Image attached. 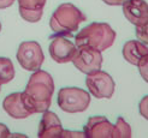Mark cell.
Listing matches in <instances>:
<instances>
[{"mask_svg": "<svg viewBox=\"0 0 148 138\" xmlns=\"http://www.w3.org/2000/svg\"><path fill=\"white\" fill-rule=\"evenodd\" d=\"M24 92L33 103L36 113L49 109L54 92V82L52 76L43 70H36L29 78Z\"/></svg>", "mask_w": 148, "mask_h": 138, "instance_id": "1", "label": "cell"}, {"mask_svg": "<svg viewBox=\"0 0 148 138\" xmlns=\"http://www.w3.org/2000/svg\"><path fill=\"white\" fill-rule=\"evenodd\" d=\"M116 37L117 34L110 24L94 22L78 31L75 42L76 47H89L102 52L113 45Z\"/></svg>", "mask_w": 148, "mask_h": 138, "instance_id": "2", "label": "cell"}, {"mask_svg": "<svg viewBox=\"0 0 148 138\" xmlns=\"http://www.w3.org/2000/svg\"><path fill=\"white\" fill-rule=\"evenodd\" d=\"M87 19V16L75 5L65 3L58 6L49 20L51 29L57 35L72 37V33L78 30L79 24Z\"/></svg>", "mask_w": 148, "mask_h": 138, "instance_id": "3", "label": "cell"}, {"mask_svg": "<svg viewBox=\"0 0 148 138\" xmlns=\"http://www.w3.org/2000/svg\"><path fill=\"white\" fill-rule=\"evenodd\" d=\"M58 106L66 113H82L90 105L89 92L81 88H62L58 92Z\"/></svg>", "mask_w": 148, "mask_h": 138, "instance_id": "4", "label": "cell"}, {"mask_svg": "<svg viewBox=\"0 0 148 138\" xmlns=\"http://www.w3.org/2000/svg\"><path fill=\"white\" fill-rule=\"evenodd\" d=\"M86 85L89 92L97 99H111L116 90V83L107 72L97 70L87 75Z\"/></svg>", "mask_w": 148, "mask_h": 138, "instance_id": "5", "label": "cell"}, {"mask_svg": "<svg viewBox=\"0 0 148 138\" xmlns=\"http://www.w3.org/2000/svg\"><path fill=\"white\" fill-rule=\"evenodd\" d=\"M17 60L24 70L36 71L43 64L45 55L41 46L36 41H24L18 47Z\"/></svg>", "mask_w": 148, "mask_h": 138, "instance_id": "6", "label": "cell"}, {"mask_svg": "<svg viewBox=\"0 0 148 138\" xmlns=\"http://www.w3.org/2000/svg\"><path fill=\"white\" fill-rule=\"evenodd\" d=\"M3 108L14 119H25L36 113L33 103L24 91L7 95L3 101Z\"/></svg>", "mask_w": 148, "mask_h": 138, "instance_id": "7", "label": "cell"}, {"mask_svg": "<svg viewBox=\"0 0 148 138\" xmlns=\"http://www.w3.org/2000/svg\"><path fill=\"white\" fill-rule=\"evenodd\" d=\"M73 65L82 73H90L93 71L101 69L102 65V55L101 52L89 47H77V52L73 55L72 60Z\"/></svg>", "mask_w": 148, "mask_h": 138, "instance_id": "8", "label": "cell"}, {"mask_svg": "<svg viewBox=\"0 0 148 138\" xmlns=\"http://www.w3.org/2000/svg\"><path fill=\"white\" fill-rule=\"evenodd\" d=\"M49 54L51 58L58 64H65L72 60L73 55L77 52L76 45L65 39L62 35H51L49 37Z\"/></svg>", "mask_w": 148, "mask_h": 138, "instance_id": "9", "label": "cell"}, {"mask_svg": "<svg viewBox=\"0 0 148 138\" xmlns=\"http://www.w3.org/2000/svg\"><path fill=\"white\" fill-rule=\"evenodd\" d=\"M114 125L106 117H90L84 125L83 133L88 138H113Z\"/></svg>", "mask_w": 148, "mask_h": 138, "instance_id": "10", "label": "cell"}, {"mask_svg": "<svg viewBox=\"0 0 148 138\" xmlns=\"http://www.w3.org/2000/svg\"><path fill=\"white\" fill-rule=\"evenodd\" d=\"M123 13L130 23L141 25L148 23V4L146 0H125Z\"/></svg>", "mask_w": 148, "mask_h": 138, "instance_id": "11", "label": "cell"}, {"mask_svg": "<svg viewBox=\"0 0 148 138\" xmlns=\"http://www.w3.org/2000/svg\"><path fill=\"white\" fill-rule=\"evenodd\" d=\"M63 132L62 122L58 115L53 112H43L40 120L38 137L40 138H60Z\"/></svg>", "mask_w": 148, "mask_h": 138, "instance_id": "12", "label": "cell"}, {"mask_svg": "<svg viewBox=\"0 0 148 138\" xmlns=\"http://www.w3.org/2000/svg\"><path fill=\"white\" fill-rule=\"evenodd\" d=\"M46 0H18L21 17L29 23H36L42 18Z\"/></svg>", "mask_w": 148, "mask_h": 138, "instance_id": "13", "label": "cell"}, {"mask_svg": "<svg viewBox=\"0 0 148 138\" xmlns=\"http://www.w3.org/2000/svg\"><path fill=\"white\" fill-rule=\"evenodd\" d=\"M148 55V47L147 43H143L141 41L130 40L125 42L123 46V56L131 65H137L142 56Z\"/></svg>", "mask_w": 148, "mask_h": 138, "instance_id": "14", "label": "cell"}, {"mask_svg": "<svg viewBox=\"0 0 148 138\" xmlns=\"http://www.w3.org/2000/svg\"><path fill=\"white\" fill-rule=\"evenodd\" d=\"M14 78V66L11 59L0 56V85L10 83Z\"/></svg>", "mask_w": 148, "mask_h": 138, "instance_id": "15", "label": "cell"}, {"mask_svg": "<svg viewBox=\"0 0 148 138\" xmlns=\"http://www.w3.org/2000/svg\"><path fill=\"white\" fill-rule=\"evenodd\" d=\"M131 127L122 117H118L117 122L113 127V138H130Z\"/></svg>", "mask_w": 148, "mask_h": 138, "instance_id": "16", "label": "cell"}, {"mask_svg": "<svg viewBox=\"0 0 148 138\" xmlns=\"http://www.w3.org/2000/svg\"><path fill=\"white\" fill-rule=\"evenodd\" d=\"M135 28H136V35H137L138 40L143 43H147V41H148V36H147L148 23L141 24V25H135Z\"/></svg>", "mask_w": 148, "mask_h": 138, "instance_id": "17", "label": "cell"}, {"mask_svg": "<svg viewBox=\"0 0 148 138\" xmlns=\"http://www.w3.org/2000/svg\"><path fill=\"white\" fill-rule=\"evenodd\" d=\"M147 65H148V55H145L142 56L140 61L137 63L136 66H138V70H140V73L143 77V79L147 82L148 81V77H147Z\"/></svg>", "mask_w": 148, "mask_h": 138, "instance_id": "18", "label": "cell"}, {"mask_svg": "<svg viewBox=\"0 0 148 138\" xmlns=\"http://www.w3.org/2000/svg\"><path fill=\"white\" fill-rule=\"evenodd\" d=\"M11 133H10V130L5 124H1L0 122V138H7L10 137Z\"/></svg>", "mask_w": 148, "mask_h": 138, "instance_id": "19", "label": "cell"}, {"mask_svg": "<svg viewBox=\"0 0 148 138\" xmlns=\"http://www.w3.org/2000/svg\"><path fill=\"white\" fill-rule=\"evenodd\" d=\"M64 137H84V133L83 132H72V131H64L62 132V136L60 138H64Z\"/></svg>", "mask_w": 148, "mask_h": 138, "instance_id": "20", "label": "cell"}, {"mask_svg": "<svg viewBox=\"0 0 148 138\" xmlns=\"http://www.w3.org/2000/svg\"><path fill=\"white\" fill-rule=\"evenodd\" d=\"M147 100L148 97L146 96L142 101H141V103H140V111H141V114L143 115V117L147 119V109H146V105H147Z\"/></svg>", "mask_w": 148, "mask_h": 138, "instance_id": "21", "label": "cell"}, {"mask_svg": "<svg viewBox=\"0 0 148 138\" xmlns=\"http://www.w3.org/2000/svg\"><path fill=\"white\" fill-rule=\"evenodd\" d=\"M13 3H14V0H0V10L12 6Z\"/></svg>", "mask_w": 148, "mask_h": 138, "instance_id": "22", "label": "cell"}, {"mask_svg": "<svg viewBox=\"0 0 148 138\" xmlns=\"http://www.w3.org/2000/svg\"><path fill=\"white\" fill-rule=\"evenodd\" d=\"M102 1L110 6H118V5H122L125 0H102Z\"/></svg>", "mask_w": 148, "mask_h": 138, "instance_id": "23", "label": "cell"}, {"mask_svg": "<svg viewBox=\"0 0 148 138\" xmlns=\"http://www.w3.org/2000/svg\"><path fill=\"white\" fill-rule=\"evenodd\" d=\"M0 30H1V23H0Z\"/></svg>", "mask_w": 148, "mask_h": 138, "instance_id": "24", "label": "cell"}, {"mask_svg": "<svg viewBox=\"0 0 148 138\" xmlns=\"http://www.w3.org/2000/svg\"><path fill=\"white\" fill-rule=\"evenodd\" d=\"M0 91H1V85H0Z\"/></svg>", "mask_w": 148, "mask_h": 138, "instance_id": "25", "label": "cell"}]
</instances>
